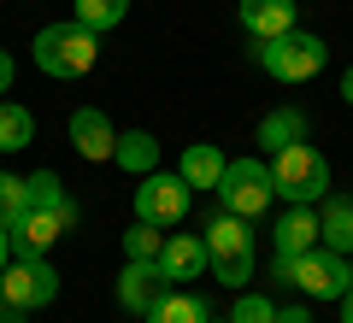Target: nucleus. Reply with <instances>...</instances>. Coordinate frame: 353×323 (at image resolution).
<instances>
[{"label":"nucleus","mask_w":353,"mask_h":323,"mask_svg":"<svg viewBox=\"0 0 353 323\" xmlns=\"http://www.w3.org/2000/svg\"><path fill=\"white\" fill-rule=\"evenodd\" d=\"M271 188L289 206H318L330 194V159L312 141H289V147L271 153Z\"/></svg>","instance_id":"1"},{"label":"nucleus","mask_w":353,"mask_h":323,"mask_svg":"<svg viewBox=\"0 0 353 323\" xmlns=\"http://www.w3.org/2000/svg\"><path fill=\"white\" fill-rule=\"evenodd\" d=\"M94 59H101V36L83 30L77 18L36 30V65L48 76H88V71H94Z\"/></svg>","instance_id":"2"},{"label":"nucleus","mask_w":353,"mask_h":323,"mask_svg":"<svg viewBox=\"0 0 353 323\" xmlns=\"http://www.w3.org/2000/svg\"><path fill=\"white\" fill-rule=\"evenodd\" d=\"M271 271H277V282H289L294 294H306V300H341L347 282H353L347 253H330V247H312V253H301V259H277Z\"/></svg>","instance_id":"3"},{"label":"nucleus","mask_w":353,"mask_h":323,"mask_svg":"<svg viewBox=\"0 0 353 323\" xmlns=\"http://www.w3.org/2000/svg\"><path fill=\"white\" fill-rule=\"evenodd\" d=\"M206 271L224 288H241L253 276V229H248V218L218 211L212 224H206Z\"/></svg>","instance_id":"4"},{"label":"nucleus","mask_w":353,"mask_h":323,"mask_svg":"<svg viewBox=\"0 0 353 323\" xmlns=\"http://www.w3.org/2000/svg\"><path fill=\"white\" fill-rule=\"evenodd\" d=\"M324 65H330L324 36H312V30H301V24H294L289 36L259 41V71H271L277 83H312Z\"/></svg>","instance_id":"5"},{"label":"nucleus","mask_w":353,"mask_h":323,"mask_svg":"<svg viewBox=\"0 0 353 323\" xmlns=\"http://www.w3.org/2000/svg\"><path fill=\"white\" fill-rule=\"evenodd\" d=\"M218 206L224 211H236V218H259V211H271V165H259V159H230L224 165V176H218Z\"/></svg>","instance_id":"6"},{"label":"nucleus","mask_w":353,"mask_h":323,"mask_svg":"<svg viewBox=\"0 0 353 323\" xmlns=\"http://www.w3.org/2000/svg\"><path fill=\"white\" fill-rule=\"evenodd\" d=\"M77 218H83V211H77V200L65 211H48V206H30L24 218H12V259H48L53 253V241L59 236H71L77 229Z\"/></svg>","instance_id":"7"},{"label":"nucleus","mask_w":353,"mask_h":323,"mask_svg":"<svg viewBox=\"0 0 353 323\" xmlns=\"http://www.w3.org/2000/svg\"><path fill=\"white\" fill-rule=\"evenodd\" d=\"M136 218L141 224H159V229H176L189 218V183L171 171H148L136 188Z\"/></svg>","instance_id":"8"},{"label":"nucleus","mask_w":353,"mask_h":323,"mask_svg":"<svg viewBox=\"0 0 353 323\" xmlns=\"http://www.w3.org/2000/svg\"><path fill=\"white\" fill-rule=\"evenodd\" d=\"M0 294H6L12 311L53 306V294H59V271H53L48 259H12L6 271H0Z\"/></svg>","instance_id":"9"},{"label":"nucleus","mask_w":353,"mask_h":323,"mask_svg":"<svg viewBox=\"0 0 353 323\" xmlns=\"http://www.w3.org/2000/svg\"><path fill=\"white\" fill-rule=\"evenodd\" d=\"M165 294H171V276L159 271V259H130L124 264V276H118V306H124V311L148 317Z\"/></svg>","instance_id":"10"},{"label":"nucleus","mask_w":353,"mask_h":323,"mask_svg":"<svg viewBox=\"0 0 353 323\" xmlns=\"http://www.w3.org/2000/svg\"><path fill=\"white\" fill-rule=\"evenodd\" d=\"M71 147L83 153V159L106 165V159H112V147H118V129H112V118H106L101 106H77V112H71Z\"/></svg>","instance_id":"11"},{"label":"nucleus","mask_w":353,"mask_h":323,"mask_svg":"<svg viewBox=\"0 0 353 323\" xmlns=\"http://www.w3.org/2000/svg\"><path fill=\"white\" fill-rule=\"evenodd\" d=\"M271 247H277V259H301V253L318 247V206H289L277 218V229H271Z\"/></svg>","instance_id":"12"},{"label":"nucleus","mask_w":353,"mask_h":323,"mask_svg":"<svg viewBox=\"0 0 353 323\" xmlns=\"http://www.w3.org/2000/svg\"><path fill=\"white\" fill-rule=\"evenodd\" d=\"M294 0H236V18H241V30L248 36H259V41H271V36H289L294 30Z\"/></svg>","instance_id":"13"},{"label":"nucleus","mask_w":353,"mask_h":323,"mask_svg":"<svg viewBox=\"0 0 353 323\" xmlns=\"http://www.w3.org/2000/svg\"><path fill=\"white\" fill-rule=\"evenodd\" d=\"M159 271L171 276V282H194V276L206 271V236H165Z\"/></svg>","instance_id":"14"},{"label":"nucleus","mask_w":353,"mask_h":323,"mask_svg":"<svg viewBox=\"0 0 353 323\" xmlns=\"http://www.w3.org/2000/svg\"><path fill=\"white\" fill-rule=\"evenodd\" d=\"M318 241L330 253H353V200H341V194L318 200Z\"/></svg>","instance_id":"15"},{"label":"nucleus","mask_w":353,"mask_h":323,"mask_svg":"<svg viewBox=\"0 0 353 323\" xmlns=\"http://www.w3.org/2000/svg\"><path fill=\"white\" fill-rule=\"evenodd\" d=\"M224 153L212 147V141H194V147H183V159H176V176L189 188H218V176H224Z\"/></svg>","instance_id":"16"},{"label":"nucleus","mask_w":353,"mask_h":323,"mask_svg":"<svg viewBox=\"0 0 353 323\" xmlns=\"http://www.w3.org/2000/svg\"><path fill=\"white\" fill-rule=\"evenodd\" d=\"M112 165H118V171H130V176L159 171V141H153L148 129H124V136H118V147H112Z\"/></svg>","instance_id":"17"},{"label":"nucleus","mask_w":353,"mask_h":323,"mask_svg":"<svg viewBox=\"0 0 353 323\" xmlns=\"http://www.w3.org/2000/svg\"><path fill=\"white\" fill-rule=\"evenodd\" d=\"M289 141H306V112H301V106H277V112L259 118V147L265 153L289 147Z\"/></svg>","instance_id":"18"},{"label":"nucleus","mask_w":353,"mask_h":323,"mask_svg":"<svg viewBox=\"0 0 353 323\" xmlns=\"http://www.w3.org/2000/svg\"><path fill=\"white\" fill-rule=\"evenodd\" d=\"M71 18L83 30H94V36H106V30H118L130 18V0H71Z\"/></svg>","instance_id":"19"},{"label":"nucleus","mask_w":353,"mask_h":323,"mask_svg":"<svg viewBox=\"0 0 353 323\" xmlns=\"http://www.w3.org/2000/svg\"><path fill=\"white\" fill-rule=\"evenodd\" d=\"M148 323H212V306H206L201 294H176L171 288V294L148 311Z\"/></svg>","instance_id":"20"},{"label":"nucleus","mask_w":353,"mask_h":323,"mask_svg":"<svg viewBox=\"0 0 353 323\" xmlns=\"http://www.w3.org/2000/svg\"><path fill=\"white\" fill-rule=\"evenodd\" d=\"M36 141V118L18 106V100H0V153H18Z\"/></svg>","instance_id":"21"},{"label":"nucleus","mask_w":353,"mask_h":323,"mask_svg":"<svg viewBox=\"0 0 353 323\" xmlns=\"http://www.w3.org/2000/svg\"><path fill=\"white\" fill-rule=\"evenodd\" d=\"M24 188H30V206H48V211H65V206H71V194H65V183H59L53 171L24 176Z\"/></svg>","instance_id":"22"},{"label":"nucleus","mask_w":353,"mask_h":323,"mask_svg":"<svg viewBox=\"0 0 353 323\" xmlns=\"http://www.w3.org/2000/svg\"><path fill=\"white\" fill-rule=\"evenodd\" d=\"M159 247H165V236H159V224H130L124 229V259H159Z\"/></svg>","instance_id":"23"},{"label":"nucleus","mask_w":353,"mask_h":323,"mask_svg":"<svg viewBox=\"0 0 353 323\" xmlns=\"http://www.w3.org/2000/svg\"><path fill=\"white\" fill-rule=\"evenodd\" d=\"M24 211H30V188H24V176L0 171V224H12V218H24Z\"/></svg>","instance_id":"24"},{"label":"nucleus","mask_w":353,"mask_h":323,"mask_svg":"<svg viewBox=\"0 0 353 323\" xmlns=\"http://www.w3.org/2000/svg\"><path fill=\"white\" fill-rule=\"evenodd\" d=\"M230 323H277V306H271L265 294H241L236 311H230Z\"/></svg>","instance_id":"25"},{"label":"nucleus","mask_w":353,"mask_h":323,"mask_svg":"<svg viewBox=\"0 0 353 323\" xmlns=\"http://www.w3.org/2000/svg\"><path fill=\"white\" fill-rule=\"evenodd\" d=\"M12 71H18V65H12V53L0 48V94H6V88H12Z\"/></svg>","instance_id":"26"},{"label":"nucleus","mask_w":353,"mask_h":323,"mask_svg":"<svg viewBox=\"0 0 353 323\" xmlns=\"http://www.w3.org/2000/svg\"><path fill=\"white\" fill-rule=\"evenodd\" d=\"M6 264H12V229L0 224V271H6Z\"/></svg>","instance_id":"27"},{"label":"nucleus","mask_w":353,"mask_h":323,"mask_svg":"<svg viewBox=\"0 0 353 323\" xmlns=\"http://www.w3.org/2000/svg\"><path fill=\"white\" fill-rule=\"evenodd\" d=\"M336 306H341V323H353V282H347V294H341Z\"/></svg>","instance_id":"28"},{"label":"nucleus","mask_w":353,"mask_h":323,"mask_svg":"<svg viewBox=\"0 0 353 323\" xmlns=\"http://www.w3.org/2000/svg\"><path fill=\"white\" fill-rule=\"evenodd\" d=\"M341 100H347V106H353V65H347V71H341Z\"/></svg>","instance_id":"29"},{"label":"nucleus","mask_w":353,"mask_h":323,"mask_svg":"<svg viewBox=\"0 0 353 323\" xmlns=\"http://www.w3.org/2000/svg\"><path fill=\"white\" fill-rule=\"evenodd\" d=\"M277 323H306V311H301V306H289V311H277Z\"/></svg>","instance_id":"30"},{"label":"nucleus","mask_w":353,"mask_h":323,"mask_svg":"<svg viewBox=\"0 0 353 323\" xmlns=\"http://www.w3.org/2000/svg\"><path fill=\"white\" fill-rule=\"evenodd\" d=\"M6 311H12V306H6V294H0V317H6Z\"/></svg>","instance_id":"31"},{"label":"nucleus","mask_w":353,"mask_h":323,"mask_svg":"<svg viewBox=\"0 0 353 323\" xmlns=\"http://www.w3.org/2000/svg\"><path fill=\"white\" fill-rule=\"evenodd\" d=\"M0 323H18V317H0Z\"/></svg>","instance_id":"32"},{"label":"nucleus","mask_w":353,"mask_h":323,"mask_svg":"<svg viewBox=\"0 0 353 323\" xmlns=\"http://www.w3.org/2000/svg\"><path fill=\"white\" fill-rule=\"evenodd\" d=\"M212 323H218V317H212ZM224 323H230V317H224Z\"/></svg>","instance_id":"33"}]
</instances>
